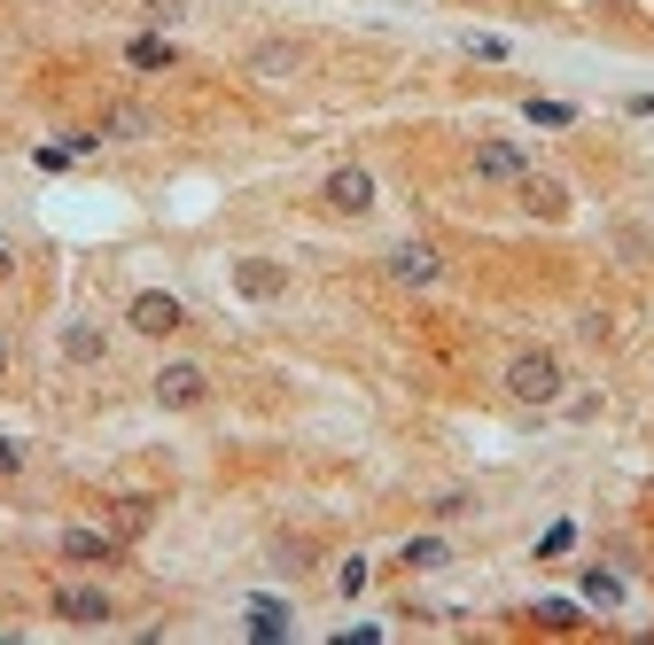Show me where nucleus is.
<instances>
[{
	"label": "nucleus",
	"instance_id": "nucleus-14",
	"mask_svg": "<svg viewBox=\"0 0 654 645\" xmlns=\"http://www.w3.org/2000/svg\"><path fill=\"white\" fill-rule=\"evenodd\" d=\"M467 55H483V63H507V39H499V32H467Z\"/></svg>",
	"mask_w": 654,
	"mask_h": 645
},
{
	"label": "nucleus",
	"instance_id": "nucleus-3",
	"mask_svg": "<svg viewBox=\"0 0 654 645\" xmlns=\"http://www.w3.org/2000/svg\"><path fill=\"white\" fill-rule=\"evenodd\" d=\"M55 614H63L70 630H102V622H117L110 591H94V584H63V591H55Z\"/></svg>",
	"mask_w": 654,
	"mask_h": 645
},
{
	"label": "nucleus",
	"instance_id": "nucleus-17",
	"mask_svg": "<svg viewBox=\"0 0 654 645\" xmlns=\"http://www.w3.org/2000/svg\"><path fill=\"white\" fill-rule=\"evenodd\" d=\"M530 125H577V110L568 102H530Z\"/></svg>",
	"mask_w": 654,
	"mask_h": 645
},
{
	"label": "nucleus",
	"instance_id": "nucleus-7",
	"mask_svg": "<svg viewBox=\"0 0 654 645\" xmlns=\"http://www.w3.org/2000/svg\"><path fill=\"white\" fill-rule=\"evenodd\" d=\"M390 272H397L405 288H429L437 272H444V257H437V249H421V241H397V249H390Z\"/></svg>",
	"mask_w": 654,
	"mask_h": 645
},
{
	"label": "nucleus",
	"instance_id": "nucleus-1",
	"mask_svg": "<svg viewBox=\"0 0 654 645\" xmlns=\"http://www.w3.org/2000/svg\"><path fill=\"white\" fill-rule=\"evenodd\" d=\"M507 389H515L522 405H553V397H561V358H553V350H515V358H507Z\"/></svg>",
	"mask_w": 654,
	"mask_h": 645
},
{
	"label": "nucleus",
	"instance_id": "nucleus-8",
	"mask_svg": "<svg viewBox=\"0 0 654 645\" xmlns=\"http://www.w3.org/2000/svg\"><path fill=\"white\" fill-rule=\"evenodd\" d=\"M475 179H530V156L507 148V140H483L475 148Z\"/></svg>",
	"mask_w": 654,
	"mask_h": 645
},
{
	"label": "nucleus",
	"instance_id": "nucleus-15",
	"mask_svg": "<svg viewBox=\"0 0 654 645\" xmlns=\"http://www.w3.org/2000/svg\"><path fill=\"white\" fill-rule=\"evenodd\" d=\"M568 544H577V529H568V521H553V529L538 536V561H553V552H568Z\"/></svg>",
	"mask_w": 654,
	"mask_h": 645
},
{
	"label": "nucleus",
	"instance_id": "nucleus-4",
	"mask_svg": "<svg viewBox=\"0 0 654 645\" xmlns=\"http://www.w3.org/2000/svg\"><path fill=\"white\" fill-rule=\"evenodd\" d=\"M234 288L250 296V304H281V296H289V264H273V257H241V264H234Z\"/></svg>",
	"mask_w": 654,
	"mask_h": 645
},
{
	"label": "nucleus",
	"instance_id": "nucleus-6",
	"mask_svg": "<svg viewBox=\"0 0 654 645\" xmlns=\"http://www.w3.org/2000/svg\"><path fill=\"white\" fill-rule=\"evenodd\" d=\"M180 319H188L180 296H164V288H140V296H133V327H140V335H172Z\"/></svg>",
	"mask_w": 654,
	"mask_h": 645
},
{
	"label": "nucleus",
	"instance_id": "nucleus-11",
	"mask_svg": "<svg viewBox=\"0 0 654 645\" xmlns=\"http://www.w3.org/2000/svg\"><path fill=\"white\" fill-rule=\"evenodd\" d=\"M444 561H452L444 536H414V544H405V568H444Z\"/></svg>",
	"mask_w": 654,
	"mask_h": 645
},
{
	"label": "nucleus",
	"instance_id": "nucleus-13",
	"mask_svg": "<svg viewBox=\"0 0 654 645\" xmlns=\"http://www.w3.org/2000/svg\"><path fill=\"white\" fill-rule=\"evenodd\" d=\"M250 630H258V637H281V630H289V614H281L273 599H258V607H250Z\"/></svg>",
	"mask_w": 654,
	"mask_h": 645
},
{
	"label": "nucleus",
	"instance_id": "nucleus-9",
	"mask_svg": "<svg viewBox=\"0 0 654 645\" xmlns=\"http://www.w3.org/2000/svg\"><path fill=\"white\" fill-rule=\"evenodd\" d=\"M63 561H87V568H102V561H117V544H110L102 529H63Z\"/></svg>",
	"mask_w": 654,
	"mask_h": 645
},
{
	"label": "nucleus",
	"instance_id": "nucleus-2",
	"mask_svg": "<svg viewBox=\"0 0 654 645\" xmlns=\"http://www.w3.org/2000/svg\"><path fill=\"white\" fill-rule=\"evenodd\" d=\"M203 397H211V382H203L195 358H172V365L156 374V405H164V412H188V405H203Z\"/></svg>",
	"mask_w": 654,
	"mask_h": 645
},
{
	"label": "nucleus",
	"instance_id": "nucleus-12",
	"mask_svg": "<svg viewBox=\"0 0 654 645\" xmlns=\"http://www.w3.org/2000/svg\"><path fill=\"white\" fill-rule=\"evenodd\" d=\"M585 599H593V607H616V599H623V584H616L608 568H593V576H585Z\"/></svg>",
	"mask_w": 654,
	"mask_h": 645
},
{
	"label": "nucleus",
	"instance_id": "nucleus-19",
	"mask_svg": "<svg viewBox=\"0 0 654 645\" xmlns=\"http://www.w3.org/2000/svg\"><path fill=\"white\" fill-rule=\"evenodd\" d=\"M0 272H9V249H0Z\"/></svg>",
	"mask_w": 654,
	"mask_h": 645
},
{
	"label": "nucleus",
	"instance_id": "nucleus-16",
	"mask_svg": "<svg viewBox=\"0 0 654 645\" xmlns=\"http://www.w3.org/2000/svg\"><path fill=\"white\" fill-rule=\"evenodd\" d=\"M538 622H545V630H577V607H568V599H545Z\"/></svg>",
	"mask_w": 654,
	"mask_h": 645
},
{
	"label": "nucleus",
	"instance_id": "nucleus-18",
	"mask_svg": "<svg viewBox=\"0 0 654 645\" xmlns=\"http://www.w3.org/2000/svg\"><path fill=\"white\" fill-rule=\"evenodd\" d=\"M16 467H24V451H16L9 435H0V475H16Z\"/></svg>",
	"mask_w": 654,
	"mask_h": 645
},
{
	"label": "nucleus",
	"instance_id": "nucleus-5",
	"mask_svg": "<svg viewBox=\"0 0 654 645\" xmlns=\"http://www.w3.org/2000/svg\"><path fill=\"white\" fill-rule=\"evenodd\" d=\"M327 211H343V218H359V211H374V179H367L359 163H343L336 179H327Z\"/></svg>",
	"mask_w": 654,
	"mask_h": 645
},
{
	"label": "nucleus",
	"instance_id": "nucleus-10",
	"mask_svg": "<svg viewBox=\"0 0 654 645\" xmlns=\"http://www.w3.org/2000/svg\"><path fill=\"white\" fill-rule=\"evenodd\" d=\"M125 63H133V70H172L180 55H172V39H156V32H140V39L125 47Z\"/></svg>",
	"mask_w": 654,
	"mask_h": 645
}]
</instances>
